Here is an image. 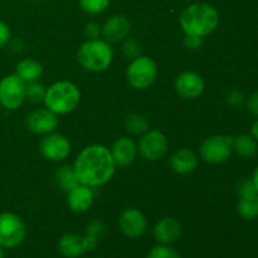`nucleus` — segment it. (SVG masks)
Listing matches in <instances>:
<instances>
[{
	"label": "nucleus",
	"instance_id": "dca6fc26",
	"mask_svg": "<svg viewBox=\"0 0 258 258\" xmlns=\"http://www.w3.org/2000/svg\"><path fill=\"white\" fill-rule=\"evenodd\" d=\"M136 154H138V148H136L135 143L128 138L117 139L111 150L113 163L120 168H125V166L133 164L136 158Z\"/></svg>",
	"mask_w": 258,
	"mask_h": 258
},
{
	"label": "nucleus",
	"instance_id": "6ab92c4d",
	"mask_svg": "<svg viewBox=\"0 0 258 258\" xmlns=\"http://www.w3.org/2000/svg\"><path fill=\"white\" fill-rule=\"evenodd\" d=\"M198 165V156L190 149H180L175 151L170 158V166L175 173L189 174L194 171Z\"/></svg>",
	"mask_w": 258,
	"mask_h": 258
},
{
	"label": "nucleus",
	"instance_id": "5701e85b",
	"mask_svg": "<svg viewBox=\"0 0 258 258\" xmlns=\"http://www.w3.org/2000/svg\"><path fill=\"white\" fill-rule=\"evenodd\" d=\"M55 180H57L58 186L67 193L80 184L76 178L73 166L70 165H62L60 168H58V170L55 171Z\"/></svg>",
	"mask_w": 258,
	"mask_h": 258
},
{
	"label": "nucleus",
	"instance_id": "20e7f679",
	"mask_svg": "<svg viewBox=\"0 0 258 258\" xmlns=\"http://www.w3.org/2000/svg\"><path fill=\"white\" fill-rule=\"evenodd\" d=\"M113 52L106 40L88 39L80 47L77 59L85 70L91 72H103L112 62Z\"/></svg>",
	"mask_w": 258,
	"mask_h": 258
},
{
	"label": "nucleus",
	"instance_id": "58836bf2",
	"mask_svg": "<svg viewBox=\"0 0 258 258\" xmlns=\"http://www.w3.org/2000/svg\"><path fill=\"white\" fill-rule=\"evenodd\" d=\"M185 2H191V0H185Z\"/></svg>",
	"mask_w": 258,
	"mask_h": 258
},
{
	"label": "nucleus",
	"instance_id": "0eeeda50",
	"mask_svg": "<svg viewBox=\"0 0 258 258\" xmlns=\"http://www.w3.org/2000/svg\"><path fill=\"white\" fill-rule=\"evenodd\" d=\"M232 136L213 135L207 138L201 145V155L206 163L222 164L227 161L231 156L232 151Z\"/></svg>",
	"mask_w": 258,
	"mask_h": 258
},
{
	"label": "nucleus",
	"instance_id": "f704fd0d",
	"mask_svg": "<svg viewBox=\"0 0 258 258\" xmlns=\"http://www.w3.org/2000/svg\"><path fill=\"white\" fill-rule=\"evenodd\" d=\"M251 135L253 136L254 140L258 141V118L256 121H254L253 123H252L251 126Z\"/></svg>",
	"mask_w": 258,
	"mask_h": 258
},
{
	"label": "nucleus",
	"instance_id": "bb28decb",
	"mask_svg": "<svg viewBox=\"0 0 258 258\" xmlns=\"http://www.w3.org/2000/svg\"><path fill=\"white\" fill-rule=\"evenodd\" d=\"M148 258H181L180 254L168 244H159L151 248Z\"/></svg>",
	"mask_w": 258,
	"mask_h": 258
},
{
	"label": "nucleus",
	"instance_id": "9b49d317",
	"mask_svg": "<svg viewBox=\"0 0 258 258\" xmlns=\"http://www.w3.org/2000/svg\"><path fill=\"white\" fill-rule=\"evenodd\" d=\"M118 226L126 237L138 238L145 233L148 223L145 216L139 209L127 208L121 213L118 218Z\"/></svg>",
	"mask_w": 258,
	"mask_h": 258
},
{
	"label": "nucleus",
	"instance_id": "b1692460",
	"mask_svg": "<svg viewBox=\"0 0 258 258\" xmlns=\"http://www.w3.org/2000/svg\"><path fill=\"white\" fill-rule=\"evenodd\" d=\"M125 127L134 135H141L149 130V121L141 113H133L125 120Z\"/></svg>",
	"mask_w": 258,
	"mask_h": 258
},
{
	"label": "nucleus",
	"instance_id": "6e6552de",
	"mask_svg": "<svg viewBox=\"0 0 258 258\" xmlns=\"http://www.w3.org/2000/svg\"><path fill=\"white\" fill-rule=\"evenodd\" d=\"M25 100V82L17 75H9L0 81V105L8 110H17Z\"/></svg>",
	"mask_w": 258,
	"mask_h": 258
},
{
	"label": "nucleus",
	"instance_id": "423d86ee",
	"mask_svg": "<svg viewBox=\"0 0 258 258\" xmlns=\"http://www.w3.org/2000/svg\"><path fill=\"white\" fill-rule=\"evenodd\" d=\"M27 236V227L20 217L10 212L0 213V246L18 247Z\"/></svg>",
	"mask_w": 258,
	"mask_h": 258
},
{
	"label": "nucleus",
	"instance_id": "a878e982",
	"mask_svg": "<svg viewBox=\"0 0 258 258\" xmlns=\"http://www.w3.org/2000/svg\"><path fill=\"white\" fill-rule=\"evenodd\" d=\"M83 12L88 14H100L110 5V0H78Z\"/></svg>",
	"mask_w": 258,
	"mask_h": 258
},
{
	"label": "nucleus",
	"instance_id": "cd10ccee",
	"mask_svg": "<svg viewBox=\"0 0 258 258\" xmlns=\"http://www.w3.org/2000/svg\"><path fill=\"white\" fill-rule=\"evenodd\" d=\"M122 52L126 58L134 60L138 57H140L141 52H143V48H141V44L138 40L134 39V38H128V39H126L125 43H123Z\"/></svg>",
	"mask_w": 258,
	"mask_h": 258
},
{
	"label": "nucleus",
	"instance_id": "412c9836",
	"mask_svg": "<svg viewBox=\"0 0 258 258\" xmlns=\"http://www.w3.org/2000/svg\"><path fill=\"white\" fill-rule=\"evenodd\" d=\"M237 211L239 217L246 221H252L258 217V193H248L239 196Z\"/></svg>",
	"mask_w": 258,
	"mask_h": 258
},
{
	"label": "nucleus",
	"instance_id": "2eb2a0df",
	"mask_svg": "<svg viewBox=\"0 0 258 258\" xmlns=\"http://www.w3.org/2000/svg\"><path fill=\"white\" fill-rule=\"evenodd\" d=\"M68 207L75 213H85L93 203V191L91 186L78 184L67 194Z\"/></svg>",
	"mask_w": 258,
	"mask_h": 258
},
{
	"label": "nucleus",
	"instance_id": "72a5a7b5",
	"mask_svg": "<svg viewBox=\"0 0 258 258\" xmlns=\"http://www.w3.org/2000/svg\"><path fill=\"white\" fill-rule=\"evenodd\" d=\"M247 108H248V111L252 115L258 116V91L252 93L251 97L248 98V101H247Z\"/></svg>",
	"mask_w": 258,
	"mask_h": 258
},
{
	"label": "nucleus",
	"instance_id": "7c9ffc66",
	"mask_svg": "<svg viewBox=\"0 0 258 258\" xmlns=\"http://www.w3.org/2000/svg\"><path fill=\"white\" fill-rule=\"evenodd\" d=\"M101 32H102V27H100V24H97V23H88L85 28L86 37L90 38V39H98Z\"/></svg>",
	"mask_w": 258,
	"mask_h": 258
},
{
	"label": "nucleus",
	"instance_id": "7ed1b4c3",
	"mask_svg": "<svg viewBox=\"0 0 258 258\" xmlns=\"http://www.w3.org/2000/svg\"><path fill=\"white\" fill-rule=\"evenodd\" d=\"M81 92L77 86L68 81H59L47 88L44 96L45 107L55 115H66L72 112L78 106Z\"/></svg>",
	"mask_w": 258,
	"mask_h": 258
},
{
	"label": "nucleus",
	"instance_id": "f8f14e48",
	"mask_svg": "<svg viewBox=\"0 0 258 258\" xmlns=\"http://www.w3.org/2000/svg\"><path fill=\"white\" fill-rule=\"evenodd\" d=\"M27 127L35 134H50L58 126V117L48 108H37L27 116Z\"/></svg>",
	"mask_w": 258,
	"mask_h": 258
},
{
	"label": "nucleus",
	"instance_id": "c9c22d12",
	"mask_svg": "<svg viewBox=\"0 0 258 258\" xmlns=\"http://www.w3.org/2000/svg\"><path fill=\"white\" fill-rule=\"evenodd\" d=\"M252 183H253L254 188H256V190L258 191V166L256 169H254L253 174H252Z\"/></svg>",
	"mask_w": 258,
	"mask_h": 258
},
{
	"label": "nucleus",
	"instance_id": "1a4fd4ad",
	"mask_svg": "<svg viewBox=\"0 0 258 258\" xmlns=\"http://www.w3.org/2000/svg\"><path fill=\"white\" fill-rule=\"evenodd\" d=\"M168 139L159 130H148L139 141L140 155L149 161H155L163 158L168 151Z\"/></svg>",
	"mask_w": 258,
	"mask_h": 258
},
{
	"label": "nucleus",
	"instance_id": "4c0bfd02",
	"mask_svg": "<svg viewBox=\"0 0 258 258\" xmlns=\"http://www.w3.org/2000/svg\"><path fill=\"white\" fill-rule=\"evenodd\" d=\"M0 111H2V105H0Z\"/></svg>",
	"mask_w": 258,
	"mask_h": 258
},
{
	"label": "nucleus",
	"instance_id": "f03ea898",
	"mask_svg": "<svg viewBox=\"0 0 258 258\" xmlns=\"http://www.w3.org/2000/svg\"><path fill=\"white\" fill-rule=\"evenodd\" d=\"M179 22L185 35L203 38L218 27L219 14L216 8L207 3H196L183 10Z\"/></svg>",
	"mask_w": 258,
	"mask_h": 258
},
{
	"label": "nucleus",
	"instance_id": "39448f33",
	"mask_svg": "<svg viewBox=\"0 0 258 258\" xmlns=\"http://www.w3.org/2000/svg\"><path fill=\"white\" fill-rule=\"evenodd\" d=\"M158 67L153 58L140 55L130 63L126 72L128 83L136 90H145L154 83Z\"/></svg>",
	"mask_w": 258,
	"mask_h": 258
},
{
	"label": "nucleus",
	"instance_id": "393cba45",
	"mask_svg": "<svg viewBox=\"0 0 258 258\" xmlns=\"http://www.w3.org/2000/svg\"><path fill=\"white\" fill-rule=\"evenodd\" d=\"M45 92H47V88L38 81L25 83V98L30 102H42L44 100Z\"/></svg>",
	"mask_w": 258,
	"mask_h": 258
},
{
	"label": "nucleus",
	"instance_id": "c756f323",
	"mask_svg": "<svg viewBox=\"0 0 258 258\" xmlns=\"http://www.w3.org/2000/svg\"><path fill=\"white\" fill-rule=\"evenodd\" d=\"M227 102L232 106V107H239L243 105L244 102V95L239 90H233L228 93L227 96Z\"/></svg>",
	"mask_w": 258,
	"mask_h": 258
},
{
	"label": "nucleus",
	"instance_id": "e433bc0d",
	"mask_svg": "<svg viewBox=\"0 0 258 258\" xmlns=\"http://www.w3.org/2000/svg\"><path fill=\"white\" fill-rule=\"evenodd\" d=\"M0 258H4V252H3V247L0 246Z\"/></svg>",
	"mask_w": 258,
	"mask_h": 258
},
{
	"label": "nucleus",
	"instance_id": "473e14b6",
	"mask_svg": "<svg viewBox=\"0 0 258 258\" xmlns=\"http://www.w3.org/2000/svg\"><path fill=\"white\" fill-rule=\"evenodd\" d=\"M10 39V29L4 22L0 20V48L4 47Z\"/></svg>",
	"mask_w": 258,
	"mask_h": 258
},
{
	"label": "nucleus",
	"instance_id": "4468645a",
	"mask_svg": "<svg viewBox=\"0 0 258 258\" xmlns=\"http://www.w3.org/2000/svg\"><path fill=\"white\" fill-rule=\"evenodd\" d=\"M131 29V24L125 15H113L103 24L102 32L107 43H117L125 39Z\"/></svg>",
	"mask_w": 258,
	"mask_h": 258
},
{
	"label": "nucleus",
	"instance_id": "ddd939ff",
	"mask_svg": "<svg viewBox=\"0 0 258 258\" xmlns=\"http://www.w3.org/2000/svg\"><path fill=\"white\" fill-rule=\"evenodd\" d=\"M175 90L181 97L193 98L199 97L204 91V81L198 73L183 72L175 80Z\"/></svg>",
	"mask_w": 258,
	"mask_h": 258
},
{
	"label": "nucleus",
	"instance_id": "f257e3e1",
	"mask_svg": "<svg viewBox=\"0 0 258 258\" xmlns=\"http://www.w3.org/2000/svg\"><path fill=\"white\" fill-rule=\"evenodd\" d=\"M115 168L111 151L102 145H90L83 149L73 165L78 183L91 188L107 183Z\"/></svg>",
	"mask_w": 258,
	"mask_h": 258
},
{
	"label": "nucleus",
	"instance_id": "c85d7f7f",
	"mask_svg": "<svg viewBox=\"0 0 258 258\" xmlns=\"http://www.w3.org/2000/svg\"><path fill=\"white\" fill-rule=\"evenodd\" d=\"M105 233H106V227L101 221L91 222L87 227V231H86V234H87L88 237L96 239L97 242L102 238Z\"/></svg>",
	"mask_w": 258,
	"mask_h": 258
},
{
	"label": "nucleus",
	"instance_id": "f3484780",
	"mask_svg": "<svg viewBox=\"0 0 258 258\" xmlns=\"http://www.w3.org/2000/svg\"><path fill=\"white\" fill-rule=\"evenodd\" d=\"M58 251L67 258H77L82 256L87 249L86 236L78 233H66L58 241Z\"/></svg>",
	"mask_w": 258,
	"mask_h": 258
},
{
	"label": "nucleus",
	"instance_id": "2f4dec72",
	"mask_svg": "<svg viewBox=\"0 0 258 258\" xmlns=\"http://www.w3.org/2000/svg\"><path fill=\"white\" fill-rule=\"evenodd\" d=\"M202 43H203V40H202L201 37H194V35H185V38H184V45H185L188 49H191V50H196V49H199L202 45Z\"/></svg>",
	"mask_w": 258,
	"mask_h": 258
},
{
	"label": "nucleus",
	"instance_id": "aec40b11",
	"mask_svg": "<svg viewBox=\"0 0 258 258\" xmlns=\"http://www.w3.org/2000/svg\"><path fill=\"white\" fill-rule=\"evenodd\" d=\"M43 73V66L38 60L27 58L20 60L15 68V75L22 78L25 83L34 82L40 78Z\"/></svg>",
	"mask_w": 258,
	"mask_h": 258
},
{
	"label": "nucleus",
	"instance_id": "9d476101",
	"mask_svg": "<svg viewBox=\"0 0 258 258\" xmlns=\"http://www.w3.org/2000/svg\"><path fill=\"white\" fill-rule=\"evenodd\" d=\"M39 150L43 158L49 161H60L71 153V144L66 136L60 134H50L42 139Z\"/></svg>",
	"mask_w": 258,
	"mask_h": 258
},
{
	"label": "nucleus",
	"instance_id": "a211bd4d",
	"mask_svg": "<svg viewBox=\"0 0 258 258\" xmlns=\"http://www.w3.org/2000/svg\"><path fill=\"white\" fill-rule=\"evenodd\" d=\"M181 234V226L175 218L165 217L154 227V238L161 244L174 243Z\"/></svg>",
	"mask_w": 258,
	"mask_h": 258
},
{
	"label": "nucleus",
	"instance_id": "4be33fe9",
	"mask_svg": "<svg viewBox=\"0 0 258 258\" xmlns=\"http://www.w3.org/2000/svg\"><path fill=\"white\" fill-rule=\"evenodd\" d=\"M232 149L243 158H252L257 154L258 145L253 136L242 134V135H237L236 138H233Z\"/></svg>",
	"mask_w": 258,
	"mask_h": 258
}]
</instances>
